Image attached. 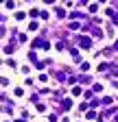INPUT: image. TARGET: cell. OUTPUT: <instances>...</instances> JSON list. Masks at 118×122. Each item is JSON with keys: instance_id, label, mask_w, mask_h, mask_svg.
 Returning <instances> with one entry per match:
<instances>
[{"instance_id": "52a82bcc", "label": "cell", "mask_w": 118, "mask_h": 122, "mask_svg": "<svg viewBox=\"0 0 118 122\" xmlns=\"http://www.w3.org/2000/svg\"><path fill=\"white\" fill-rule=\"evenodd\" d=\"M81 92H83L81 87H72V96H81Z\"/></svg>"}, {"instance_id": "7c38bea8", "label": "cell", "mask_w": 118, "mask_h": 122, "mask_svg": "<svg viewBox=\"0 0 118 122\" xmlns=\"http://www.w3.org/2000/svg\"><path fill=\"white\" fill-rule=\"evenodd\" d=\"M114 24H118V13H116V15H114Z\"/></svg>"}, {"instance_id": "8992f818", "label": "cell", "mask_w": 118, "mask_h": 122, "mask_svg": "<svg viewBox=\"0 0 118 122\" xmlns=\"http://www.w3.org/2000/svg\"><path fill=\"white\" fill-rule=\"evenodd\" d=\"M64 109H72V100H70V98L64 100Z\"/></svg>"}, {"instance_id": "7a4b0ae2", "label": "cell", "mask_w": 118, "mask_h": 122, "mask_svg": "<svg viewBox=\"0 0 118 122\" xmlns=\"http://www.w3.org/2000/svg\"><path fill=\"white\" fill-rule=\"evenodd\" d=\"M79 46H81V48H90V46H92V39L90 37H81L79 39Z\"/></svg>"}, {"instance_id": "3957f363", "label": "cell", "mask_w": 118, "mask_h": 122, "mask_svg": "<svg viewBox=\"0 0 118 122\" xmlns=\"http://www.w3.org/2000/svg\"><path fill=\"white\" fill-rule=\"evenodd\" d=\"M68 28H72V30H77V28H83V24H79V22H70V26Z\"/></svg>"}, {"instance_id": "8fae6325", "label": "cell", "mask_w": 118, "mask_h": 122, "mask_svg": "<svg viewBox=\"0 0 118 122\" xmlns=\"http://www.w3.org/2000/svg\"><path fill=\"white\" fill-rule=\"evenodd\" d=\"M90 11H92V13H96V11H98V5H96V2H92V5H90Z\"/></svg>"}, {"instance_id": "4fadbf2b", "label": "cell", "mask_w": 118, "mask_h": 122, "mask_svg": "<svg viewBox=\"0 0 118 122\" xmlns=\"http://www.w3.org/2000/svg\"><path fill=\"white\" fill-rule=\"evenodd\" d=\"M114 50H118V41H116V44H114Z\"/></svg>"}, {"instance_id": "9c48e42d", "label": "cell", "mask_w": 118, "mask_h": 122, "mask_svg": "<svg viewBox=\"0 0 118 122\" xmlns=\"http://www.w3.org/2000/svg\"><path fill=\"white\" fill-rule=\"evenodd\" d=\"M37 28H39L37 22H31V24H28V30H37Z\"/></svg>"}, {"instance_id": "5bb4252c", "label": "cell", "mask_w": 118, "mask_h": 122, "mask_svg": "<svg viewBox=\"0 0 118 122\" xmlns=\"http://www.w3.org/2000/svg\"><path fill=\"white\" fill-rule=\"evenodd\" d=\"M116 122H118V116H116Z\"/></svg>"}, {"instance_id": "5b68a950", "label": "cell", "mask_w": 118, "mask_h": 122, "mask_svg": "<svg viewBox=\"0 0 118 122\" xmlns=\"http://www.w3.org/2000/svg\"><path fill=\"white\" fill-rule=\"evenodd\" d=\"M79 81H81V83H90L92 79H90V76H87V74H81V76H79Z\"/></svg>"}, {"instance_id": "30bf717a", "label": "cell", "mask_w": 118, "mask_h": 122, "mask_svg": "<svg viewBox=\"0 0 118 122\" xmlns=\"http://www.w3.org/2000/svg\"><path fill=\"white\" fill-rule=\"evenodd\" d=\"M35 66H37V70H44V68H46V61H37Z\"/></svg>"}, {"instance_id": "277c9868", "label": "cell", "mask_w": 118, "mask_h": 122, "mask_svg": "<svg viewBox=\"0 0 118 122\" xmlns=\"http://www.w3.org/2000/svg\"><path fill=\"white\" fill-rule=\"evenodd\" d=\"M112 66L109 63H98V72H105V70H109Z\"/></svg>"}, {"instance_id": "6da1fadb", "label": "cell", "mask_w": 118, "mask_h": 122, "mask_svg": "<svg viewBox=\"0 0 118 122\" xmlns=\"http://www.w3.org/2000/svg\"><path fill=\"white\" fill-rule=\"evenodd\" d=\"M33 48H50V44H46L44 39H35L33 41Z\"/></svg>"}, {"instance_id": "ba28073f", "label": "cell", "mask_w": 118, "mask_h": 122, "mask_svg": "<svg viewBox=\"0 0 118 122\" xmlns=\"http://www.w3.org/2000/svg\"><path fill=\"white\" fill-rule=\"evenodd\" d=\"M85 118H87V120H94V118H96V111H87Z\"/></svg>"}]
</instances>
